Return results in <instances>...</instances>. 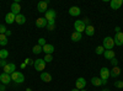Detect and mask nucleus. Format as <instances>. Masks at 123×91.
Masks as SVG:
<instances>
[{
	"mask_svg": "<svg viewBox=\"0 0 123 91\" xmlns=\"http://www.w3.org/2000/svg\"><path fill=\"white\" fill-rule=\"evenodd\" d=\"M10 76H11V80H12V81H15L16 84H21V83L25 81V76H24V74H22V73H20V72H14Z\"/></svg>",
	"mask_w": 123,
	"mask_h": 91,
	"instance_id": "obj_1",
	"label": "nucleus"
},
{
	"mask_svg": "<svg viewBox=\"0 0 123 91\" xmlns=\"http://www.w3.org/2000/svg\"><path fill=\"white\" fill-rule=\"evenodd\" d=\"M102 46H104L105 50H111V49H113V47H115L113 38H112V37H105V38H104V43H102Z\"/></svg>",
	"mask_w": 123,
	"mask_h": 91,
	"instance_id": "obj_2",
	"label": "nucleus"
},
{
	"mask_svg": "<svg viewBox=\"0 0 123 91\" xmlns=\"http://www.w3.org/2000/svg\"><path fill=\"white\" fill-rule=\"evenodd\" d=\"M74 28H75V31H76V32H79V33H83V32H85L86 25L84 24L83 20H76V21L74 22Z\"/></svg>",
	"mask_w": 123,
	"mask_h": 91,
	"instance_id": "obj_3",
	"label": "nucleus"
},
{
	"mask_svg": "<svg viewBox=\"0 0 123 91\" xmlns=\"http://www.w3.org/2000/svg\"><path fill=\"white\" fill-rule=\"evenodd\" d=\"M33 65H35V69L37 70V72H41V73L46 69V62L43 59H36Z\"/></svg>",
	"mask_w": 123,
	"mask_h": 91,
	"instance_id": "obj_4",
	"label": "nucleus"
},
{
	"mask_svg": "<svg viewBox=\"0 0 123 91\" xmlns=\"http://www.w3.org/2000/svg\"><path fill=\"white\" fill-rule=\"evenodd\" d=\"M16 65L14 64V63H7L4 68H3V70H4V73L5 74H9V75H11L14 72H16Z\"/></svg>",
	"mask_w": 123,
	"mask_h": 91,
	"instance_id": "obj_5",
	"label": "nucleus"
},
{
	"mask_svg": "<svg viewBox=\"0 0 123 91\" xmlns=\"http://www.w3.org/2000/svg\"><path fill=\"white\" fill-rule=\"evenodd\" d=\"M55 16H57V12H55V10H53V9H49V10H47V11L44 12V18L47 20V21L54 20Z\"/></svg>",
	"mask_w": 123,
	"mask_h": 91,
	"instance_id": "obj_6",
	"label": "nucleus"
},
{
	"mask_svg": "<svg viewBox=\"0 0 123 91\" xmlns=\"http://www.w3.org/2000/svg\"><path fill=\"white\" fill-rule=\"evenodd\" d=\"M0 83H1L3 85L10 84V83H11V76H10L9 74H5V73L0 74Z\"/></svg>",
	"mask_w": 123,
	"mask_h": 91,
	"instance_id": "obj_7",
	"label": "nucleus"
},
{
	"mask_svg": "<svg viewBox=\"0 0 123 91\" xmlns=\"http://www.w3.org/2000/svg\"><path fill=\"white\" fill-rule=\"evenodd\" d=\"M47 25H48V21L44 17H38L36 20V26L38 28H44V27H47Z\"/></svg>",
	"mask_w": 123,
	"mask_h": 91,
	"instance_id": "obj_8",
	"label": "nucleus"
},
{
	"mask_svg": "<svg viewBox=\"0 0 123 91\" xmlns=\"http://www.w3.org/2000/svg\"><path fill=\"white\" fill-rule=\"evenodd\" d=\"M86 86V80L84 78H79L76 79V83H75V89L78 90H83Z\"/></svg>",
	"mask_w": 123,
	"mask_h": 91,
	"instance_id": "obj_9",
	"label": "nucleus"
},
{
	"mask_svg": "<svg viewBox=\"0 0 123 91\" xmlns=\"http://www.w3.org/2000/svg\"><path fill=\"white\" fill-rule=\"evenodd\" d=\"M113 42H115L116 46H119V47L123 44V32L116 33V36L113 37Z\"/></svg>",
	"mask_w": 123,
	"mask_h": 91,
	"instance_id": "obj_10",
	"label": "nucleus"
},
{
	"mask_svg": "<svg viewBox=\"0 0 123 91\" xmlns=\"http://www.w3.org/2000/svg\"><path fill=\"white\" fill-rule=\"evenodd\" d=\"M123 5V0H111V9L112 10H118Z\"/></svg>",
	"mask_w": 123,
	"mask_h": 91,
	"instance_id": "obj_11",
	"label": "nucleus"
},
{
	"mask_svg": "<svg viewBox=\"0 0 123 91\" xmlns=\"http://www.w3.org/2000/svg\"><path fill=\"white\" fill-rule=\"evenodd\" d=\"M20 11H21V6H20V4L16 3V1L12 3V4H11V11H10V12H12V14L16 16V15L20 14Z\"/></svg>",
	"mask_w": 123,
	"mask_h": 91,
	"instance_id": "obj_12",
	"label": "nucleus"
},
{
	"mask_svg": "<svg viewBox=\"0 0 123 91\" xmlns=\"http://www.w3.org/2000/svg\"><path fill=\"white\" fill-rule=\"evenodd\" d=\"M47 6H48V1H39L37 4V10L39 12H46L47 11Z\"/></svg>",
	"mask_w": 123,
	"mask_h": 91,
	"instance_id": "obj_13",
	"label": "nucleus"
},
{
	"mask_svg": "<svg viewBox=\"0 0 123 91\" xmlns=\"http://www.w3.org/2000/svg\"><path fill=\"white\" fill-rule=\"evenodd\" d=\"M100 75H101V79H105V80H107L108 78H110V69L108 68H101L100 69Z\"/></svg>",
	"mask_w": 123,
	"mask_h": 91,
	"instance_id": "obj_14",
	"label": "nucleus"
},
{
	"mask_svg": "<svg viewBox=\"0 0 123 91\" xmlns=\"http://www.w3.org/2000/svg\"><path fill=\"white\" fill-rule=\"evenodd\" d=\"M80 14H81V10L78 6H71L69 9V15L70 16H79Z\"/></svg>",
	"mask_w": 123,
	"mask_h": 91,
	"instance_id": "obj_15",
	"label": "nucleus"
},
{
	"mask_svg": "<svg viewBox=\"0 0 123 91\" xmlns=\"http://www.w3.org/2000/svg\"><path fill=\"white\" fill-rule=\"evenodd\" d=\"M119 74H121V68H118V67H113L110 70V76H112V78H118Z\"/></svg>",
	"mask_w": 123,
	"mask_h": 91,
	"instance_id": "obj_16",
	"label": "nucleus"
},
{
	"mask_svg": "<svg viewBox=\"0 0 123 91\" xmlns=\"http://www.w3.org/2000/svg\"><path fill=\"white\" fill-rule=\"evenodd\" d=\"M41 80L44 81V83H50V81H52V76H50L49 73L42 72V73H41Z\"/></svg>",
	"mask_w": 123,
	"mask_h": 91,
	"instance_id": "obj_17",
	"label": "nucleus"
},
{
	"mask_svg": "<svg viewBox=\"0 0 123 91\" xmlns=\"http://www.w3.org/2000/svg\"><path fill=\"white\" fill-rule=\"evenodd\" d=\"M81 39H83V35L81 33H79L76 31H74L73 33H71V41L73 42H79V41H81Z\"/></svg>",
	"mask_w": 123,
	"mask_h": 91,
	"instance_id": "obj_18",
	"label": "nucleus"
},
{
	"mask_svg": "<svg viewBox=\"0 0 123 91\" xmlns=\"http://www.w3.org/2000/svg\"><path fill=\"white\" fill-rule=\"evenodd\" d=\"M43 48V52L46 53V54H52L53 52H54V46L53 44H46L44 47H42Z\"/></svg>",
	"mask_w": 123,
	"mask_h": 91,
	"instance_id": "obj_19",
	"label": "nucleus"
},
{
	"mask_svg": "<svg viewBox=\"0 0 123 91\" xmlns=\"http://www.w3.org/2000/svg\"><path fill=\"white\" fill-rule=\"evenodd\" d=\"M15 18H16V16L12 12H9L5 16V22L6 24H12V22H15Z\"/></svg>",
	"mask_w": 123,
	"mask_h": 91,
	"instance_id": "obj_20",
	"label": "nucleus"
},
{
	"mask_svg": "<svg viewBox=\"0 0 123 91\" xmlns=\"http://www.w3.org/2000/svg\"><path fill=\"white\" fill-rule=\"evenodd\" d=\"M15 22H16V24H18V25H24V24L26 22V17H25L22 14H18V15H16Z\"/></svg>",
	"mask_w": 123,
	"mask_h": 91,
	"instance_id": "obj_21",
	"label": "nucleus"
},
{
	"mask_svg": "<svg viewBox=\"0 0 123 91\" xmlns=\"http://www.w3.org/2000/svg\"><path fill=\"white\" fill-rule=\"evenodd\" d=\"M104 55H105V58L106 59H108V60H111V59H113L115 58V52H113V49H111V50H105L104 52Z\"/></svg>",
	"mask_w": 123,
	"mask_h": 91,
	"instance_id": "obj_22",
	"label": "nucleus"
},
{
	"mask_svg": "<svg viewBox=\"0 0 123 91\" xmlns=\"http://www.w3.org/2000/svg\"><path fill=\"white\" fill-rule=\"evenodd\" d=\"M91 84L94 85V86H101L102 85V79L101 78H97V76L91 78Z\"/></svg>",
	"mask_w": 123,
	"mask_h": 91,
	"instance_id": "obj_23",
	"label": "nucleus"
},
{
	"mask_svg": "<svg viewBox=\"0 0 123 91\" xmlns=\"http://www.w3.org/2000/svg\"><path fill=\"white\" fill-rule=\"evenodd\" d=\"M85 33H86L89 37L94 36V33H95V28H94V26H91V25L86 26V28H85Z\"/></svg>",
	"mask_w": 123,
	"mask_h": 91,
	"instance_id": "obj_24",
	"label": "nucleus"
},
{
	"mask_svg": "<svg viewBox=\"0 0 123 91\" xmlns=\"http://www.w3.org/2000/svg\"><path fill=\"white\" fill-rule=\"evenodd\" d=\"M7 37H6V35H0V46L1 47H4V46H6L7 44Z\"/></svg>",
	"mask_w": 123,
	"mask_h": 91,
	"instance_id": "obj_25",
	"label": "nucleus"
},
{
	"mask_svg": "<svg viewBox=\"0 0 123 91\" xmlns=\"http://www.w3.org/2000/svg\"><path fill=\"white\" fill-rule=\"evenodd\" d=\"M54 28H55V20H50V21H48V25H47L48 31H53Z\"/></svg>",
	"mask_w": 123,
	"mask_h": 91,
	"instance_id": "obj_26",
	"label": "nucleus"
},
{
	"mask_svg": "<svg viewBox=\"0 0 123 91\" xmlns=\"http://www.w3.org/2000/svg\"><path fill=\"white\" fill-rule=\"evenodd\" d=\"M32 52H33V54H39V53L43 52V48L41 47V46H38V44H36V46L32 48Z\"/></svg>",
	"mask_w": 123,
	"mask_h": 91,
	"instance_id": "obj_27",
	"label": "nucleus"
},
{
	"mask_svg": "<svg viewBox=\"0 0 123 91\" xmlns=\"http://www.w3.org/2000/svg\"><path fill=\"white\" fill-rule=\"evenodd\" d=\"M9 57V52L6 49H0V59H6Z\"/></svg>",
	"mask_w": 123,
	"mask_h": 91,
	"instance_id": "obj_28",
	"label": "nucleus"
},
{
	"mask_svg": "<svg viewBox=\"0 0 123 91\" xmlns=\"http://www.w3.org/2000/svg\"><path fill=\"white\" fill-rule=\"evenodd\" d=\"M95 52H96V54H98V55L104 54V52H105V48H104V46H98V47H96Z\"/></svg>",
	"mask_w": 123,
	"mask_h": 91,
	"instance_id": "obj_29",
	"label": "nucleus"
},
{
	"mask_svg": "<svg viewBox=\"0 0 123 91\" xmlns=\"http://www.w3.org/2000/svg\"><path fill=\"white\" fill-rule=\"evenodd\" d=\"M43 60H44L46 63L52 62V60H53V55H52V54H46V55H44V58H43Z\"/></svg>",
	"mask_w": 123,
	"mask_h": 91,
	"instance_id": "obj_30",
	"label": "nucleus"
},
{
	"mask_svg": "<svg viewBox=\"0 0 123 91\" xmlns=\"http://www.w3.org/2000/svg\"><path fill=\"white\" fill-rule=\"evenodd\" d=\"M47 44V42H46V39L43 38V37H41L39 39H38V46H41V47H44Z\"/></svg>",
	"mask_w": 123,
	"mask_h": 91,
	"instance_id": "obj_31",
	"label": "nucleus"
},
{
	"mask_svg": "<svg viewBox=\"0 0 123 91\" xmlns=\"http://www.w3.org/2000/svg\"><path fill=\"white\" fill-rule=\"evenodd\" d=\"M115 86L117 89H123V81H121V80H117V81H115Z\"/></svg>",
	"mask_w": 123,
	"mask_h": 91,
	"instance_id": "obj_32",
	"label": "nucleus"
},
{
	"mask_svg": "<svg viewBox=\"0 0 123 91\" xmlns=\"http://www.w3.org/2000/svg\"><path fill=\"white\" fill-rule=\"evenodd\" d=\"M6 31H7V28L4 25H0V35H5Z\"/></svg>",
	"mask_w": 123,
	"mask_h": 91,
	"instance_id": "obj_33",
	"label": "nucleus"
},
{
	"mask_svg": "<svg viewBox=\"0 0 123 91\" xmlns=\"http://www.w3.org/2000/svg\"><path fill=\"white\" fill-rule=\"evenodd\" d=\"M110 62H111V64L113 65V67H118V60H117L116 58H113V59H111Z\"/></svg>",
	"mask_w": 123,
	"mask_h": 91,
	"instance_id": "obj_34",
	"label": "nucleus"
},
{
	"mask_svg": "<svg viewBox=\"0 0 123 91\" xmlns=\"http://www.w3.org/2000/svg\"><path fill=\"white\" fill-rule=\"evenodd\" d=\"M6 64H7V63H6V59H0V67L4 68Z\"/></svg>",
	"mask_w": 123,
	"mask_h": 91,
	"instance_id": "obj_35",
	"label": "nucleus"
},
{
	"mask_svg": "<svg viewBox=\"0 0 123 91\" xmlns=\"http://www.w3.org/2000/svg\"><path fill=\"white\" fill-rule=\"evenodd\" d=\"M83 21H84V24H85L86 26H89V24H90V20H89V18H84Z\"/></svg>",
	"mask_w": 123,
	"mask_h": 91,
	"instance_id": "obj_36",
	"label": "nucleus"
},
{
	"mask_svg": "<svg viewBox=\"0 0 123 91\" xmlns=\"http://www.w3.org/2000/svg\"><path fill=\"white\" fill-rule=\"evenodd\" d=\"M25 63H26V64H32V62H31L30 58H26V59H25Z\"/></svg>",
	"mask_w": 123,
	"mask_h": 91,
	"instance_id": "obj_37",
	"label": "nucleus"
},
{
	"mask_svg": "<svg viewBox=\"0 0 123 91\" xmlns=\"http://www.w3.org/2000/svg\"><path fill=\"white\" fill-rule=\"evenodd\" d=\"M115 31H116V33L121 32V27H119V26H116V28H115Z\"/></svg>",
	"mask_w": 123,
	"mask_h": 91,
	"instance_id": "obj_38",
	"label": "nucleus"
},
{
	"mask_svg": "<svg viewBox=\"0 0 123 91\" xmlns=\"http://www.w3.org/2000/svg\"><path fill=\"white\" fill-rule=\"evenodd\" d=\"M5 90H6L5 85H3V84H1V85H0V91H5Z\"/></svg>",
	"mask_w": 123,
	"mask_h": 91,
	"instance_id": "obj_39",
	"label": "nucleus"
},
{
	"mask_svg": "<svg viewBox=\"0 0 123 91\" xmlns=\"http://www.w3.org/2000/svg\"><path fill=\"white\" fill-rule=\"evenodd\" d=\"M5 35H6V37H9L10 35H11V31H10V30H7V31L5 32Z\"/></svg>",
	"mask_w": 123,
	"mask_h": 91,
	"instance_id": "obj_40",
	"label": "nucleus"
},
{
	"mask_svg": "<svg viewBox=\"0 0 123 91\" xmlns=\"http://www.w3.org/2000/svg\"><path fill=\"white\" fill-rule=\"evenodd\" d=\"M107 84V80H105V79H102V85H106Z\"/></svg>",
	"mask_w": 123,
	"mask_h": 91,
	"instance_id": "obj_41",
	"label": "nucleus"
},
{
	"mask_svg": "<svg viewBox=\"0 0 123 91\" xmlns=\"http://www.w3.org/2000/svg\"><path fill=\"white\" fill-rule=\"evenodd\" d=\"M26 67V63H21V68H25Z\"/></svg>",
	"mask_w": 123,
	"mask_h": 91,
	"instance_id": "obj_42",
	"label": "nucleus"
},
{
	"mask_svg": "<svg viewBox=\"0 0 123 91\" xmlns=\"http://www.w3.org/2000/svg\"><path fill=\"white\" fill-rule=\"evenodd\" d=\"M71 91H80V90H78V89H73V90H71Z\"/></svg>",
	"mask_w": 123,
	"mask_h": 91,
	"instance_id": "obj_43",
	"label": "nucleus"
},
{
	"mask_svg": "<svg viewBox=\"0 0 123 91\" xmlns=\"http://www.w3.org/2000/svg\"><path fill=\"white\" fill-rule=\"evenodd\" d=\"M26 91H32V89H26Z\"/></svg>",
	"mask_w": 123,
	"mask_h": 91,
	"instance_id": "obj_44",
	"label": "nucleus"
},
{
	"mask_svg": "<svg viewBox=\"0 0 123 91\" xmlns=\"http://www.w3.org/2000/svg\"><path fill=\"white\" fill-rule=\"evenodd\" d=\"M102 91H110L108 89H104V90H102Z\"/></svg>",
	"mask_w": 123,
	"mask_h": 91,
	"instance_id": "obj_45",
	"label": "nucleus"
},
{
	"mask_svg": "<svg viewBox=\"0 0 123 91\" xmlns=\"http://www.w3.org/2000/svg\"><path fill=\"white\" fill-rule=\"evenodd\" d=\"M80 91H86V90H84V89H83V90H80Z\"/></svg>",
	"mask_w": 123,
	"mask_h": 91,
	"instance_id": "obj_46",
	"label": "nucleus"
}]
</instances>
